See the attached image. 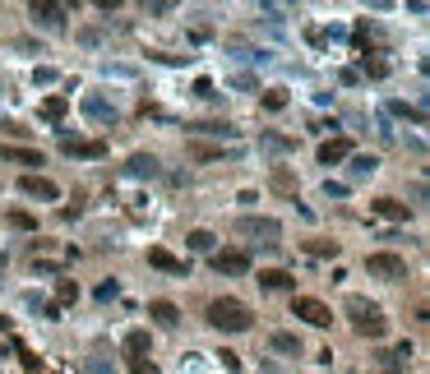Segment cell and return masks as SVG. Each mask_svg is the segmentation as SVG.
<instances>
[{"instance_id":"6da1fadb","label":"cell","mask_w":430,"mask_h":374,"mask_svg":"<svg viewBox=\"0 0 430 374\" xmlns=\"http://www.w3.org/2000/svg\"><path fill=\"white\" fill-rule=\"evenodd\" d=\"M208 324L222 328V333H246V328H255V314L236 296H217L213 305H208Z\"/></svg>"},{"instance_id":"7a4b0ae2","label":"cell","mask_w":430,"mask_h":374,"mask_svg":"<svg viewBox=\"0 0 430 374\" xmlns=\"http://www.w3.org/2000/svg\"><path fill=\"white\" fill-rule=\"evenodd\" d=\"M347 314H352V324H356V333H361V337H384L389 319L380 314V305H370V300L352 296V300H347Z\"/></svg>"},{"instance_id":"3957f363","label":"cell","mask_w":430,"mask_h":374,"mask_svg":"<svg viewBox=\"0 0 430 374\" xmlns=\"http://www.w3.org/2000/svg\"><path fill=\"white\" fill-rule=\"evenodd\" d=\"M292 314L301 319V324H310V328H329L333 324V310H329L324 300H315V296H296Z\"/></svg>"},{"instance_id":"277c9868","label":"cell","mask_w":430,"mask_h":374,"mask_svg":"<svg viewBox=\"0 0 430 374\" xmlns=\"http://www.w3.org/2000/svg\"><path fill=\"white\" fill-rule=\"evenodd\" d=\"M366 268H370V278H384V282L407 278V259H398V254H370Z\"/></svg>"},{"instance_id":"5b68a950","label":"cell","mask_w":430,"mask_h":374,"mask_svg":"<svg viewBox=\"0 0 430 374\" xmlns=\"http://www.w3.org/2000/svg\"><path fill=\"white\" fill-rule=\"evenodd\" d=\"M236 231L250 236V240H277V236H282V222H273V218H241L236 222Z\"/></svg>"},{"instance_id":"8992f818","label":"cell","mask_w":430,"mask_h":374,"mask_svg":"<svg viewBox=\"0 0 430 374\" xmlns=\"http://www.w3.org/2000/svg\"><path fill=\"white\" fill-rule=\"evenodd\" d=\"M213 273L241 278V273H250V254H246V249H217V254H213Z\"/></svg>"},{"instance_id":"52a82bcc","label":"cell","mask_w":430,"mask_h":374,"mask_svg":"<svg viewBox=\"0 0 430 374\" xmlns=\"http://www.w3.org/2000/svg\"><path fill=\"white\" fill-rule=\"evenodd\" d=\"M19 189H23L28 199H42V203H56V199H61V185H56V180H46V176H23V180H19Z\"/></svg>"},{"instance_id":"ba28073f","label":"cell","mask_w":430,"mask_h":374,"mask_svg":"<svg viewBox=\"0 0 430 374\" xmlns=\"http://www.w3.org/2000/svg\"><path fill=\"white\" fill-rule=\"evenodd\" d=\"M65 157H107V143L102 139H61Z\"/></svg>"},{"instance_id":"9c48e42d","label":"cell","mask_w":430,"mask_h":374,"mask_svg":"<svg viewBox=\"0 0 430 374\" xmlns=\"http://www.w3.org/2000/svg\"><path fill=\"white\" fill-rule=\"evenodd\" d=\"M148 264L162 268V273H176V278H190V264L176 259V254H167V249H148Z\"/></svg>"},{"instance_id":"30bf717a","label":"cell","mask_w":430,"mask_h":374,"mask_svg":"<svg viewBox=\"0 0 430 374\" xmlns=\"http://www.w3.org/2000/svg\"><path fill=\"white\" fill-rule=\"evenodd\" d=\"M260 287H264V291H296V278H292V273H282V268H264Z\"/></svg>"},{"instance_id":"8fae6325","label":"cell","mask_w":430,"mask_h":374,"mask_svg":"<svg viewBox=\"0 0 430 374\" xmlns=\"http://www.w3.org/2000/svg\"><path fill=\"white\" fill-rule=\"evenodd\" d=\"M28 14H32V19H42V23H51V28H56V23H61V19L70 14V10H65V5H51V0H32V5H28Z\"/></svg>"},{"instance_id":"7c38bea8","label":"cell","mask_w":430,"mask_h":374,"mask_svg":"<svg viewBox=\"0 0 430 374\" xmlns=\"http://www.w3.org/2000/svg\"><path fill=\"white\" fill-rule=\"evenodd\" d=\"M370 213H380V218H389V222H407V218H412V208L398 203V199H375V203H370Z\"/></svg>"},{"instance_id":"4fadbf2b","label":"cell","mask_w":430,"mask_h":374,"mask_svg":"<svg viewBox=\"0 0 430 374\" xmlns=\"http://www.w3.org/2000/svg\"><path fill=\"white\" fill-rule=\"evenodd\" d=\"M144 351H148V333L144 328H135V333H125V356H130V365H144Z\"/></svg>"},{"instance_id":"5bb4252c","label":"cell","mask_w":430,"mask_h":374,"mask_svg":"<svg viewBox=\"0 0 430 374\" xmlns=\"http://www.w3.org/2000/svg\"><path fill=\"white\" fill-rule=\"evenodd\" d=\"M79 374H116V365H111L107 351H88V356L79 360Z\"/></svg>"},{"instance_id":"9a60e30c","label":"cell","mask_w":430,"mask_h":374,"mask_svg":"<svg viewBox=\"0 0 430 374\" xmlns=\"http://www.w3.org/2000/svg\"><path fill=\"white\" fill-rule=\"evenodd\" d=\"M0 157H5V162H14V167H42V153H32V148H14V143H5Z\"/></svg>"},{"instance_id":"2e32d148","label":"cell","mask_w":430,"mask_h":374,"mask_svg":"<svg viewBox=\"0 0 430 374\" xmlns=\"http://www.w3.org/2000/svg\"><path fill=\"white\" fill-rule=\"evenodd\" d=\"M347 153H352V139H329V143H320V162H324V167L342 162Z\"/></svg>"},{"instance_id":"e0dca14e","label":"cell","mask_w":430,"mask_h":374,"mask_svg":"<svg viewBox=\"0 0 430 374\" xmlns=\"http://www.w3.org/2000/svg\"><path fill=\"white\" fill-rule=\"evenodd\" d=\"M125 172L135 176V180H144V176H157V157H153V153H135L130 162H125Z\"/></svg>"},{"instance_id":"ac0fdd59","label":"cell","mask_w":430,"mask_h":374,"mask_svg":"<svg viewBox=\"0 0 430 374\" xmlns=\"http://www.w3.org/2000/svg\"><path fill=\"white\" fill-rule=\"evenodd\" d=\"M268 346H273L277 356H301V351H306L296 333H273V337H268Z\"/></svg>"},{"instance_id":"d6986e66","label":"cell","mask_w":430,"mask_h":374,"mask_svg":"<svg viewBox=\"0 0 430 374\" xmlns=\"http://www.w3.org/2000/svg\"><path fill=\"white\" fill-rule=\"evenodd\" d=\"M148 314H153V324H157V328H176V319H181L171 300H153V305H148Z\"/></svg>"},{"instance_id":"ffe728a7","label":"cell","mask_w":430,"mask_h":374,"mask_svg":"<svg viewBox=\"0 0 430 374\" xmlns=\"http://www.w3.org/2000/svg\"><path fill=\"white\" fill-rule=\"evenodd\" d=\"M190 134H217V139H236V129L227 121H204V125H190Z\"/></svg>"},{"instance_id":"44dd1931","label":"cell","mask_w":430,"mask_h":374,"mask_svg":"<svg viewBox=\"0 0 430 374\" xmlns=\"http://www.w3.org/2000/svg\"><path fill=\"white\" fill-rule=\"evenodd\" d=\"M213 240H217V236H213V231H204V227L185 236V245H190V249H199V254H208V249H213Z\"/></svg>"},{"instance_id":"7402d4cb","label":"cell","mask_w":430,"mask_h":374,"mask_svg":"<svg viewBox=\"0 0 430 374\" xmlns=\"http://www.w3.org/2000/svg\"><path fill=\"white\" fill-rule=\"evenodd\" d=\"M84 111H88L92 121H116V111H111L102 97H88V102H84Z\"/></svg>"},{"instance_id":"603a6c76","label":"cell","mask_w":430,"mask_h":374,"mask_svg":"<svg viewBox=\"0 0 430 374\" xmlns=\"http://www.w3.org/2000/svg\"><path fill=\"white\" fill-rule=\"evenodd\" d=\"M65 111H70V102H65V97H46V102H42V116H46V121H61Z\"/></svg>"},{"instance_id":"cb8c5ba5","label":"cell","mask_w":430,"mask_h":374,"mask_svg":"<svg viewBox=\"0 0 430 374\" xmlns=\"http://www.w3.org/2000/svg\"><path fill=\"white\" fill-rule=\"evenodd\" d=\"M306 249L315 259H333V254H338V240H306Z\"/></svg>"},{"instance_id":"d4e9b609","label":"cell","mask_w":430,"mask_h":374,"mask_svg":"<svg viewBox=\"0 0 430 374\" xmlns=\"http://www.w3.org/2000/svg\"><path fill=\"white\" fill-rule=\"evenodd\" d=\"M264 107H268V111H282V107H287V93H282V88H268V93H264Z\"/></svg>"},{"instance_id":"484cf974","label":"cell","mask_w":430,"mask_h":374,"mask_svg":"<svg viewBox=\"0 0 430 374\" xmlns=\"http://www.w3.org/2000/svg\"><path fill=\"white\" fill-rule=\"evenodd\" d=\"M10 227H19V231H37V218H32V213H10Z\"/></svg>"},{"instance_id":"4316f807","label":"cell","mask_w":430,"mask_h":374,"mask_svg":"<svg viewBox=\"0 0 430 374\" xmlns=\"http://www.w3.org/2000/svg\"><path fill=\"white\" fill-rule=\"evenodd\" d=\"M375 167H380L375 157H356V162H352V176H370V172H375Z\"/></svg>"},{"instance_id":"83f0119b","label":"cell","mask_w":430,"mask_h":374,"mask_svg":"<svg viewBox=\"0 0 430 374\" xmlns=\"http://www.w3.org/2000/svg\"><path fill=\"white\" fill-rule=\"evenodd\" d=\"M56 296H61V300H75V296H79V282L61 278V287H56Z\"/></svg>"},{"instance_id":"f1b7e54d","label":"cell","mask_w":430,"mask_h":374,"mask_svg":"<svg viewBox=\"0 0 430 374\" xmlns=\"http://www.w3.org/2000/svg\"><path fill=\"white\" fill-rule=\"evenodd\" d=\"M366 74H370V79H384L389 65H384V61H370V56H366Z\"/></svg>"},{"instance_id":"f546056e","label":"cell","mask_w":430,"mask_h":374,"mask_svg":"<svg viewBox=\"0 0 430 374\" xmlns=\"http://www.w3.org/2000/svg\"><path fill=\"white\" fill-rule=\"evenodd\" d=\"M135 374H157V365H139V370Z\"/></svg>"},{"instance_id":"4dcf8cb0","label":"cell","mask_w":430,"mask_h":374,"mask_svg":"<svg viewBox=\"0 0 430 374\" xmlns=\"http://www.w3.org/2000/svg\"><path fill=\"white\" fill-rule=\"evenodd\" d=\"M5 328H10V319H5V314H0V333H5Z\"/></svg>"}]
</instances>
